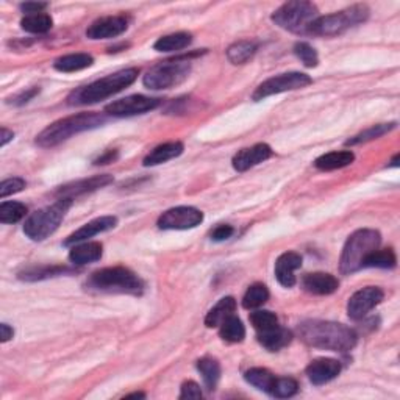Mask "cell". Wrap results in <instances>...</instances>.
Masks as SVG:
<instances>
[{"label":"cell","mask_w":400,"mask_h":400,"mask_svg":"<svg viewBox=\"0 0 400 400\" xmlns=\"http://www.w3.org/2000/svg\"><path fill=\"white\" fill-rule=\"evenodd\" d=\"M21 25L25 31H29V33L43 35L47 33L52 29L54 21H52V17L47 13H36V15H25V17L21 21Z\"/></svg>","instance_id":"31"},{"label":"cell","mask_w":400,"mask_h":400,"mask_svg":"<svg viewBox=\"0 0 400 400\" xmlns=\"http://www.w3.org/2000/svg\"><path fill=\"white\" fill-rule=\"evenodd\" d=\"M113 176L109 174H100V176H94L89 178H83V180H77V182L68 183L64 186H60L56 190V197L58 199H75L80 196H85L88 192H94L98 190L105 188V186L113 183Z\"/></svg>","instance_id":"14"},{"label":"cell","mask_w":400,"mask_h":400,"mask_svg":"<svg viewBox=\"0 0 400 400\" xmlns=\"http://www.w3.org/2000/svg\"><path fill=\"white\" fill-rule=\"evenodd\" d=\"M94 58L88 54H70L55 60L54 68L60 72H77V70L93 66Z\"/></svg>","instance_id":"26"},{"label":"cell","mask_w":400,"mask_h":400,"mask_svg":"<svg viewBox=\"0 0 400 400\" xmlns=\"http://www.w3.org/2000/svg\"><path fill=\"white\" fill-rule=\"evenodd\" d=\"M380 243H382V236L377 230L361 229L352 233L346 241L343 255H341V272L352 274L360 270L363 268L366 258L378 249Z\"/></svg>","instance_id":"5"},{"label":"cell","mask_w":400,"mask_h":400,"mask_svg":"<svg viewBox=\"0 0 400 400\" xmlns=\"http://www.w3.org/2000/svg\"><path fill=\"white\" fill-rule=\"evenodd\" d=\"M291 339H293V333L280 325L270 328V330L258 333V341H260V344L269 352L282 351L283 347H286L289 343H291Z\"/></svg>","instance_id":"21"},{"label":"cell","mask_w":400,"mask_h":400,"mask_svg":"<svg viewBox=\"0 0 400 400\" xmlns=\"http://www.w3.org/2000/svg\"><path fill=\"white\" fill-rule=\"evenodd\" d=\"M203 213L194 206H176L160 216L158 227L161 230H188L202 224Z\"/></svg>","instance_id":"11"},{"label":"cell","mask_w":400,"mask_h":400,"mask_svg":"<svg viewBox=\"0 0 400 400\" xmlns=\"http://www.w3.org/2000/svg\"><path fill=\"white\" fill-rule=\"evenodd\" d=\"M341 372V363L333 358H318L311 361L307 367L309 382L316 386H322L337 378Z\"/></svg>","instance_id":"16"},{"label":"cell","mask_w":400,"mask_h":400,"mask_svg":"<svg viewBox=\"0 0 400 400\" xmlns=\"http://www.w3.org/2000/svg\"><path fill=\"white\" fill-rule=\"evenodd\" d=\"M70 205H72V200L70 199H58L52 206L35 211L33 215L25 221L24 233L33 241L46 240V238H49L60 227V224L64 216H66Z\"/></svg>","instance_id":"6"},{"label":"cell","mask_w":400,"mask_h":400,"mask_svg":"<svg viewBox=\"0 0 400 400\" xmlns=\"http://www.w3.org/2000/svg\"><path fill=\"white\" fill-rule=\"evenodd\" d=\"M114 160H118V152L116 151H108L102 155V157H99L98 160L94 161L95 164H109V163H113Z\"/></svg>","instance_id":"46"},{"label":"cell","mask_w":400,"mask_h":400,"mask_svg":"<svg viewBox=\"0 0 400 400\" xmlns=\"http://www.w3.org/2000/svg\"><path fill=\"white\" fill-rule=\"evenodd\" d=\"M272 157V149L268 144H255L247 149H243L233 157V167L238 172H246L250 167L263 163V161L269 160Z\"/></svg>","instance_id":"18"},{"label":"cell","mask_w":400,"mask_h":400,"mask_svg":"<svg viewBox=\"0 0 400 400\" xmlns=\"http://www.w3.org/2000/svg\"><path fill=\"white\" fill-rule=\"evenodd\" d=\"M13 334H15V330H13L8 324L0 325V338H2V343L10 341L13 338Z\"/></svg>","instance_id":"47"},{"label":"cell","mask_w":400,"mask_h":400,"mask_svg":"<svg viewBox=\"0 0 400 400\" xmlns=\"http://www.w3.org/2000/svg\"><path fill=\"white\" fill-rule=\"evenodd\" d=\"M302 266V256L298 252H285L275 261V277L282 286L293 288L295 285L294 272Z\"/></svg>","instance_id":"19"},{"label":"cell","mask_w":400,"mask_h":400,"mask_svg":"<svg viewBox=\"0 0 400 400\" xmlns=\"http://www.w3.org/2000/svg\"><path fill=\"white\" fill-rule=\"evenodd\" d=\"M235 233V229L231 227V225H217V227L211 231V240L213 241H225V240H229V238H231V235Z\"/></svg>","instance_id":"44"},{"label":"cell","mask_w":400,"mask_h":400,"mask_svg":"<svg viewBox=\"0 0 400 400\" xmlns=\"http://www.w3.org/2000/svg\"><path fill=\"white\" fill-rule=\"evenodd\" d=\"M219 333H221V338L227 341V343H241L246 338V327H244L241 319L233 314L227 321L222 322Z\"/></svg>","instance_id":"30"},{"label":"cell","mask_w":400,"mask_h":400,"mask_svg":"<svg viewBox=\"0 0 400 400\" xmlns=\"http://www.w3.org/2000/svg\"><path fill=\"white\" fill-rule=\"evenodd\" d=\"M116 225H118V217L116 216H102V217L94 219V221L85 224L82 229H79L77 231H74L72 235L68 236V240L64 241V246H75V244L86 241L89 240V238L103 233V231L114 229Z\"/></svg>","instance_id":"17"},{"label":"cell","mask_w":400,"mask_h":400,"mask_svg":"<svg viewBox=\"0 0 400 400\" xmlns=\"http://www.w3.org/2000/svg\"><path fill=\"white\" fill-rule=\"evenodd\" d=\"M299 391V383L295 382L291 377H282L275 380L274 390L270 392V396H274L277 399H288L298 394Z\"/></svg>","instance_id":"39"},{"label":"cell","mask_w":400,"mask_h":400,"mask_svg":"<svg viewBox=\"0 0 400 400\" xmlns=\"http://www.w3.org/2000/svg\"><path fill=\"white\" fill-rule=\"evenodd\" d=\"M311 77L303 72H286L275 77H270L266 82H263L260 86L255 89L252 99L254 100H263L270 98L274 94H282L286 91H295V89H302L308 85H311Z\"/></svg>","instance_id":"10"},{"label":"cell","mask_w":400,"mask_h":400,"mask_svg":"<svg viewBox=\"0 0 400 400\" xmlns=\"http://www.w3.org/2000/svg\"><path fill=\"white\" fill-rule=\"evenodd\" d=\"M269 300V291L268 288L261 285V283H255L252 285L243 298V307L247 309H254L264 305Z\"/></svg>","instance_id":"34"},{"label":"cell","mask_w":400,"mask_h":400,"mask_svg":"<svg viewBox=\"0 0 400 400\" xmlns=\"http://www.w3.org/2000/svg\"><path fill=\"white\" fill-rule=\"evenodd\" d=\"M64 272H69L68 268L64 266H41V268H31L24 270L19 274V279L27 280V282H36L43 279H49V277H56Z\"/></svg>","instance_id":"37"},{"label":"cell","mask_w":400,"mask_h":400,"mask_svg":"<svg viewBox=\"0 0 400 400\" xmlns=\"http://www.w3.org/2000/svg\"><path fill=\"white\" fill-rule=\"evenodd\" d=\"M355 155L351 151H339V152H328L321 155V157L314 161V166L319 171H334L341 169L353 163Z\"/></svg>","instance_id":"25"},{"label":"cell","mask_w":400,"mask_h":400,"mask_svg":"<svg viewBox=\"0 0 400 400\" xmlns=\"http://www.w3.org/2000/svg\"><path fill=\"white\" fill-rule=\"evenodd\" d=\"M25 188V180L19 177H13L8 180H3L0 183V197L5 199L11 194H16V192H21Z\"/></svg>","instance_id":"41"},{"label":"cell","mask_w":400,"mask_h":400,"mask_svg":"<svg viewBox=\"0 0 400 400\" xmlns=\"http://www.w3.org/2000/svg\"><path fill=\"white\" fill-rule=\"evenodd\" d=\"M191 72L190 61L172 60L155 64L152 69L147 70L143 83L147 89H169L180 85V83L188 79Z\"/></svg>","instance_id":"9"},{"label":"cell","mask_w":400,"mask_h":400,"mask_svg":"<svg viewBox=\"0 0 400 400\" xmlns=\"http://www.w3.org/2000/svg\"><path fill=\"white\" fill-rule=\"evenodd\" d=\"M161 103L160 99L147 98V95L134 94L128 95L125 99L114 100L105 107V113L116 118H128V116L143 114L157 108Z\"/></svg>","instance_id":"12"},{"label":"cell","mask_w":400,"mask_h":400,"mask_svg":"<svg viewBox=\"0 0 400 400\" xmlns=\"http://www.w3.org/2000/svg\"><path fill=\"white\" fill-rule=\"evenodd\" d=\"M102 258V244L100 243H82L75 244L69 254V260L77 266L99 261Z\"/></svg>","instance_id":"23"},{"label":"cell","mask_w":400,"mask_h":400,"mask_svg":"<svg viewBox=\"0 0 400 400\" xmlns=\"http://www.w3.org/2000/svg\"><path fill=\"white\" fill-rule=\"evenodd\" d=\"M244 378H246L247 383L255 386L256 390L268 392V394L272 392L277 380L274 374L268 369H264V367H252V369L244 374Z\"/></svg>","instance_id":"27"},{"label":"cell","mask_w":400,"mask_h":400,"mask_svg":"<svg viewBox=\"0 0 400 400\" xmlns=\"http://www.w3.org/2000/svg\"><path fill=\"white\" fill-rule=\"evenodd\" d=\"M197 371L203 378V383L210 391L216 390L221 380V364L215 358H202L197 361Z\"/></svg>","instance_id":"29"},{"label":"cell","mask_w":400,"mask_h":400,"mask_svg":"<svg viewBox=\"0 0 400 400\" xmlns=\"http://www.w3.org/2000/svg\"><path fill=\"white\" fill-rule=\"evenodd\" d=\"M294 54L307 68H316L319 63L318 52H316L308 43H298L294 46Z\"/></svg>","instance_id":"40"},{"label":"cell","mask_w":400,"mask_h":400,"mask_svg":"<svg viewBox=\"0 0 400 400\" xmlns=\"http://www.w3.org/2000/svg\"><path fill=\"white\" fill-rule=\"evenodd\" d=\"M302 286L309 294L316 295H328L337 291L339 282L334 275L325 272H313L307 274L302 280Z\"/></svg>","instance_id":"20"},{"label":"cell","mask_w":400,"mask_h":400,"mask_svg":"<svg viewBox=\"0 0 400 400\" xmlns=\"http://www.w3.org/2000/svg\"><path fill=\"white\" fill-rule=\"evenodd\" d=\"M250 324L260 333L279 325V318H277L275 313L268 311V309H258V311L250 314Z\"/></svg>","instance_id":"38"},{"label":"cell","mask_w":400,"mask_h":400,"mask_svg":"<svg viewBox=\"0 0 400 400\" xmlns=\"http://www.w3.org/2000/svg\"><path fill=\"white\" fill-rule=\"evenodd\" d=\"M192 43V36L185 31H178V33L161 36L160 40L153 44V49L158 52H178L183 50Z\"/></svg>","instance_id":"28"},{"label":"cell","mask_w":400,"mask_h":400,"mask_svg":"<svg viewBox=\"0 0 400 400\" xmlns=\"http://www.w3.org/2000/svg\"><path fill=\"white\" fill-rule=\"evenodd\" d=\"M38 94H40V88L33 86L30 89H25V91H22V93H19L17 95H15V98L8 99V103H13V105H16V107H21V105H24V103L30 102Z\"/></svg>","instance_id":"42"},{"label":"cell","mask_w":400,"mask_h":400,"mask_svg":"<svg viewBox=\"0 0 400 400\" xmlns=\"http://www.w3.org/2000/svg\"><path fill=\"white\" fill-rule=\"evenodd\" d=\"M86 285L102 293H116V294H134L138 295L144 291V283L133 270L114 266L105 268L89 277Z\"/></svg>","instance_id":"4"},{"label":"cell","mask_w":400,"mask_h":400,"mask_svg":"<svg viewBox=\"0 0 400 400\" xmlns=\"http://www.w3.org/2000/svg\"><path fill=\"white\" fill-rule=\"evenodd\" d=\"M183 144L178 143V141H174V143H164L147 155L144 158L143 164L144 166H157V164H163L166 161H171L174 158L180 157L183 153Z\"/></svg>","instance_id":"22"},{"label":"cell","mask_w":400,"mask_h":400,"mask_svg":"<svg viewBox=\"0 0 400 400\" xmlns=\"http://www.w3.org/2000/svg\"><path fill=\"white\" fill-rule=\"evenodd\" d=\"M202 397V390L196 382H186L182 385L180 391V399H200Z\"/></svg>","instance_id":"43"},{"label":"cell","mask_w":400,"mask_h":400,"mask_svg":"<svg viewBox=\"0 0 400 400\" xmlns=\"http://www.w3.org/2000/svg\"><path fill=\"white\" fill-rule=\"evenodd\" d=\"M15 138V133L10 132V130H6V128H2V139H0V146H6L10 143V141Z\"/></svg>","instance_id":"48"},{"label":"cell","mask_w":400,"mask_h":400,"mask_svg":"<svg viewBox=\"0 0 400 400\" xmlns=\"http://www.w3.org/2000/svg\"><path fill=\"white\" fill-rule=\"evenodd\" d=\"M236 300L233 298H222L215 307H213L205 318V325L208 328L221 327L224 321H227L230 316L235 314Z\"/></svg>","instance_id":"24"},{"label":"cell","mask_w":400,"mask_h":400,"mask_svg":"<svg viewBox=\"0 0 400 400\" xmlns=\"http://www.w3.org/2000/svg\"><path fill=\"white\" fill-rule=\"evenodd\" d=\"M107 122V118L100 113H79L69 118L54 122L36 137V144L40 147H55L68 141L74 134L93 130Z\"/></svg>","instance_id":"3"},{"label":"cell","mask_w":400,"mask_h":400,"mask_svg":"<svg viewBox=\"0 0 400 400\" xmlns=\"http://www.w3.org/2000/svg\"><path fill=\"white\" fill-rule=\"evenodd\" d=\"M128 397H144V394H143V392H134V394H128L127 399Z\"/></svg>","instance_id":"49"},{"label":"cell","mask_w":400,"mask_h":400,"mask_svg":"<svg viewBox=\"0 0 400 400\" xmlns=\"http://www.w3.org/2000/svg\"><path fill=\"white\" fill-rule=\"evenodd\" d=\"M318 17L319 11L316 5L303 0H294V2L283 3L279 10H275L272 21L275 25L293 33L308 35L309 27Z\"/></svg>","instance_id":"8"},{"label":"cell","mask_w":400,"mask_h":400,"mask_svg":"<svg viewBox=\"0 0 400 400\" xmlns=\"http://www.w3.org/2000/svg\"><path fill=\"white\" fill-rule=\"evenodd\" d=\"M299 334L308 346L341 353L352 351L358 341V334L351 327L330 321L302 322Z\"/></svg>","instance_id":"1"},{"label":"cell","mask_w":400,"mask_h":400,"mask_svg":"<svg viewBox=\"0 0 400 400\" xmlns=\"http://www.w3.org/2000/svg\"><path fill=\"white\" fill-rule=\"evenodd\" d=\"M394 127H396V122H391V124L372 125L371 128H367V130L358 133L357 137L347 139L346 144H347V146H357V144L367 143V141H372V139H377V138H380V137H383L385 133L391 132Z\"/></svg>","instance_id":"36"},{"label":"cell","mask_w":400,"mask_h":400,"mask_svg":"<svg viewBox=\"0 0 400 400\" xmlns=\"http://www.w3.org/2000/svg\"><path fill=\"white\" fill-rule=\"evenodd\" d=\"M256 52V44L254 41H238L231 44L227 50V58L233 64L247 63Z\"/></svg>","instance_id":"32"},{"label":"cell","mask_w":400,"mask_h":400,"mask_svg":"<svg viewBox=\"0 0 400 400\" xmlns=\"http://www.w3.org/2000/svg\"><path fill=\"white\" fill-rule=\"evenodd\" d=\"M367 17H369V8L366 5H353L351 8L333 13V15L319 16L309 27L308 35L337 36L355 25L364 22Z\"/></svg>","instance_id":"7"},{"label":"cell","mask_w":400,"mask_h":400,"mask_svg":"<svg viewBox=\"0 0 400 400\" xmlns=\"http://www.w3.org/2000/svg\"><path fill=\"white\" fill-rule=\"evenodd\" d=\"M128 29V21L124 16L100 17L89 25L86 36L89 40H111L124 33Z\"/></svg>","instance_id":"15"},{"label":"cell","mask_w":400,"mask_h":400,"mask_svg":"<svg viewBox=\"0 0 400 400\" xmlns=\"http://www.w3.org/2000/svg\"><path fill=\"white\" fill-rule=\"evenodd\" d=\"M27 215V206L21 202H2L0 205V222L16 224Z\"/></svg>","instance_id":"35"},{"label":"cell","mask_w":400,"mask_h":400,"mask_svg":"<svg viewBox=\"0 0 400 400\" xmlns=\"http://www.w3.org/2000/svg\"><path fill=\"white\" fill-rule=\"evenodd\" d=\"M385 294L377 286H367L355 293L347 303V314L353 321L363 319L364 316L383 300Z\"/></svg>","instance_id":"13"},{"label":"cell","mask_w":400,"mask_h":400,"mask_svg":"<svg viewBox=\"0 0 400 400\" xmlns=\"http://www.w3.org/2000/svg\"><path fill=\"white\" fill-rule=\"evenodd\" d=\"M396 254L392 249L376 250L366 258L363 268H380V269H392L396 266Z\"/></svg>","instance_id":"33"},{"label":"cell","mask_w":400,"mask_h":400,"mask_svg":"<svg viewBox=\"0 0 400 400\" xmlns=\"http://www.w3.org/2000/svg\"><path fill=\"white\" fill-rule=\"evenodd\" d=\"M139 70L137 68L122 69L119 72L109 74L100 80L89 83L86 86H82L69 94V105H93L100 100H105L111 95L121 93L122 89L130 86L132 83L138 79Z\"/></svg>","instance_id":"2"},{"label":"cell","mask_w":400,"mask_h":400,"mask_svg":"<svg viewBox=\"0 0 400 400\" xmlns=\"http://www.w3.org/2000/svg\"><path fill=\"white\" fill-rule=\"evenodd\" d=\"M47 3H41V2H27L21 5V10L25 13V15H36V13H44V10L47 8Z\"/></svg>","instance_id":"45"}]
</instances>
